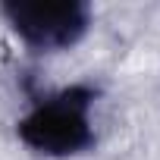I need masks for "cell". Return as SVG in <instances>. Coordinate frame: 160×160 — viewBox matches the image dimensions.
I'll list each match as a JSON object with an SVG mask.
<instances>
[{"label":"cell","instance_id":"1","mask_svg":"<svg viewBox=\"0 0 160 160\" xmlns=\"http://www.w3.org/2000/svg\"><path fill=\"white\" fill-rule=\"evenodd\" d=\"M101 98L94 82H75L50 94H38L28 113L16 122L19 141L41 157H75L94 148V122L91 110Z\"/></svg>","mask_w":160,"mask_h":160},{"label":"cell","instance_id":"2","mask_svg":"<svg viewBox=\"0 0 160 160\" xmlns=\"http://www.w3.org/2000/svg\"><path fill=\"white\" fill-rule=\"evenodd\" d=\"M0 16L32 53L69 50L88 35L94 22V10L88 0H60V3L7 0L0 3Z\"/></svg>","mask_w":160,"mask_h":160}]
</instances>
